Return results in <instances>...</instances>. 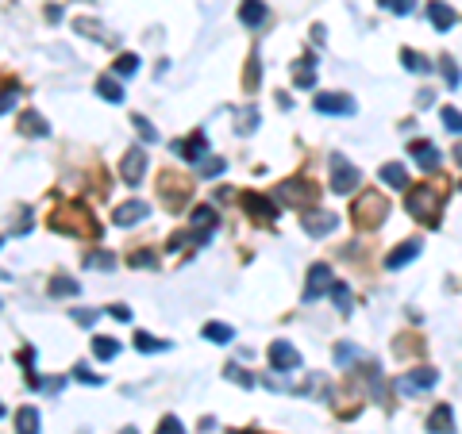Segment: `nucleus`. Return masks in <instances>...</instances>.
Wrapping results in <instances>:
<instances>
[{
	"mask_svg": "<svg viewBox=\"0 0 462 434\" xmlns=\"http://www.w3.org/2000/svg\"><path fill=\"white\" fill-rule=\"evenodd\" d=\"M20 131H23V135H31V138H39V135H47V123H43L39 112H23V116H20Z\"/></svg>",
	"mask_w": 462,
	"mask_h": 434,
	"instance_id": "nucleus-22",
	"label": "nucleus"
},
{
	"mask_svg": "<svg viewBox=\"0 0 462 434\" xmlns=\"http://www.w3.org/2000/svg\"><path fill=\"white\" fill-rule=\"evenodd\" d=\"M0 246H4V234H0Z\"/></svg>",
	"mask_w": 462,
	"mask_h": 434,
	"instance_id": "nucleus-52",
	"label": "nucleus"
},
{
	"mask_svg": "<svg viewBox=\"0 0 462 434\" xmlns=\"http://www.w3.org/2000/svg\"><path fill=\"white\" fill-rule=\"evenodd\" d=\"M131 265H135V269H154L158 265V254L154 250H131Z\"/></svg>",
	"mask_w": 462,
	"mask_h": 434,
	"instance_id": "nucleus-33",
	"label": "nucleus"
},
{
	"mask_svg": "<svg viewBox=\"0 0 462 434\" xmlns=\"http://www.w3.org/2000/svg\"><path fill=\"white\" fill-rule=\"evenodd\" d=\"M193 227L212 231V227H216V212H212V208H193Z\"/></svg>",
	"mask_w": 462,
	"mask_h": 434,
	"instance_id": "nucleus-34",
	"label": "nucleus"
},
{
	"mask_svg": "<svg viewBox=\"0 0 462 434\" xmlns=\"http://www.w3.org/2000/svg\"><path fill=\"white\" fill-rule=\"evenodd\" d=\"M389 215V200H385L378 189H366V193H358V200H354L351 208V219L354 227H362V231H370V227H378V223Z\"/></svg>",
	"mask_w": 462,
	"mask_h": 434,
	"instance_id": "nucleus-1",
	"label": "nucleus"
},
{
	"mask_svg": "<svg viewBox=\"0 0 462 434\" xmlns=\"http://www.w3.org/2000/svg\"><path fill=\"white\" fill-rule=\"evenodd\" d=\"M327 165H332V193L347 196V193H354V189L362 184V173H358L343 154H332V162H327Z\"/></svg>",
	"mask_w": 462,
	"mask_h": 434,
	"instance_id": "nucleus-3",
	"label": "nucleus"
},
{
	"mask_svg": "<svg viewBox=\"0 0 462 434\" xmlns=\"http://www.w3.org/2000/svg\"><path fill=\"white\" fill-rule=\"evenodd\" d=\"M312 66H316L312 58H301V62H297V73H293V85H297V88H312V85H316Z\"/></svg>",
	"mask_w": 462,
	"mask_h": 434,
	"instance_id": "nucleus-23",
	"label": "nucleus"
},
{
	"mask_svg": "<svg viewBox=\"0 0 462 434\" xmlns=\"http://www.w3.org/2000/svg\"><path fill=\"white\" fill-rule=\"evenodd\" d=\"M205 338H208V342H216V346H224V342H231V338H235V330L227 327V323H208Z\"/></svg>",
	"mask_w": 462,
	"mask_h": 434,
	"instance_id": "nucleus-26",
	"label": "nucleus"
},
{
	"mask_svg": "<svg viewBox=\"0 0 462 434\" xmlns=\"http://www.w3.org/2000/svg\"><path fill=\"white\" fill-rule=\"evenodd\" d=\"M459 189H462V184H459Z\"/></svg>",
	"mask_w": 462,
	"mask_h": 434,
	"instance_id": "nucleus-54",
	"label": "nucleus"
},
{
	"mask_svg": "<svg viewBox=\"0 0 462 434\" xmlns=\"http://www.w3.org/2000/svg\"><path fill=\"white\" fill-rule=\"evenodd\" d=\"M185 196H189V184L181 181V177L162 173V200H166L170 208H181V204H185Z\"/></svg>",
	"mask_w": 462,
	"mask_h": 434,
	"instance_id": "nucleus-14",
	"label": "nucleus"
},
{
	"mask_svg": "<svg viewBox=\"0 0 462 434\" xmlns=\"http://www.w3.org/2000/svg\"><path fill=\"white\" fill-rule=\"evenodd\" d=\"M47 20H50V23L62 20V8H58V4H50V8H47Z\"/></svg>",
	"mask_w": 462,
	"mask_h": 434,
	"instance_id": "nucleus-48",
	"label": "nucleus"
},
{
	"mask_svg": "<svg viewBox=\"0 0 462 434\" xmlns=\"http://www.w3.org/2000/svg\"><path fill=\"white\" fill-rule=\"evenodd\" d=\"M301 227H305L312 239H324V234H332L335 227H339V215H332V212H308V215H301Z\"/></svg>",
	"mask_w": 462,
	"mask_h": 434,
	"instance_id": "nucleus-9",
	"label": "nucleus"
},
{
	"mask_svg": "<svg viewBox=\"0 0 462 434\" xmlns=\"http://www.w3.org/2000/svg\"><path fill=\"white\" fill-rule=\"evenodd\" d=\"M413 158H416V165H420V169H428V173H432V169H439V150H435L428 138L413 143Z\"/></svg>",
	"mask_w": 462,
	"mask_h": 434,
	"instance_id": "nucleus-18",
	"label": "nucleus"
},
{
	"mask_svg": "<svg viewBox=\"0 0 462 434\" xmlns=\"http://www.w3.org/2000/svg\"><path fill=\"white\" fill-rule=\"evenodd\" d=\"M243 208L255 215V219H262V223H274L277 219V208L266 200V196H258V193H243Z\"/></svg>",
	"mask_w": 462,
	"mask_h": 434,
	"instance_id": "nucleus-13",
	"label": "nucleus"
},
{
	"mask_svg": "<svg viewBox=\"0 0 462 434\" xmlns=\"http://www.w3.org/2000/svg\"><path fill=\"white\" fill-rule=\"evenodd\" d=\"M312 108L320 112V116H351L354 100L347 97V93H320V97L312 100Z\"/></svg>",
	"mask_w": 462,
	"mask_h": 434,
	"instance_id": "nucleus-7",
	"label": "nucleus"
},
{
	"mask_svg": "<svg viewBox=\"0 0 462 434\" xmlns=\"http://www.w3.org/2000/svg\"><path fill=\"white\" fill-rule=\"evenodd\" d=\"M85 265H93V269H116V258L104 254V250H97V254H89L85 258Z\"/></svg>",
	"mask_w": 462,
	"mask_h": 434,
	"instance_id": "nucleus-37",
	"label": "nucleus"
},
{
	"mask_svg": "<svg viewBox=\"0 0 462 434\" xmlns=\"http://www.w3.org/2000/svg\"><path fill=\"white\" fill-rule=\"evenodd\" d=\"M0 277H4V273H0Z\"/></svg>",
	"mask_w": 462,
	"mask_h": 434,
	"instance_id": "nucleus-53",
	"label": "nucleus"
},
{
	"mask_svg": "<svg viewBox=\"0 0 462 434\" xmlns=\"http://www.w3.org/2000/svg\"><path fill=\"white\" fill-rule=\"evenodd\" d=\"M108 311H112V315L119 319V323H128V319H131V308H128V304H112Z\"/></svg>",
	"mask_w": 462,
	"mask_h": 434,
	"instance_id": "nucleus-47",
	"label": "nucleus"
},
{
	"mask_svg": "<svg viewBox=\"0 0 462 434\" xmlns=\"http://www.w3.org/2000/svg\"><path fill=\"white\" fill-rule=\"evenodd\" d=\"M100 319V308H89V311H73V323H81V327H93Z\"/></svg>",
	"mask_w": 462,
	"mask_h": 434,
	"instance_id": "nucleus-42",
	"label": "nucleus"
},
{
	"mask_svg": "<svg viewBox=\"0 0 462 434\" xmlns=\"http://www.w3.org/2000/svg\"><path fill=\"white\" fill-rule=\"evenodd\" d=\"M332 289V265H324V261H316L312 269H308V289H305V300H316L320 292Z\"/></svg>",
	"mask_w": 462,
	"mask_h": 434,
	"instance_id": "nucleus-12",
	"label": "nucleus"
},
{
	"mask_svg": "<svg viewBox=\"0 0 462 434\" xmlns=\"http://www.w3.org/2000/svg\"><path fill=\"white\" fill-rule=\"evenodd\" d=\"M135 69H139L135 54H119V58H116V73H124V77H128V73H135Z\"/></svg>",
	"mask_w": 462,
	"mask_h": 434,
	"instance_id": "nucleus-40",
	"label": "nucleus"
},
{
	"mask_svg": "<svg viewBox=\"0 0 462 434\" xmlns=\"http://www.w3.org/2000/svg\"><path fill=\"white\" fill-rule=\"evenodd\" d=\"M220 173H224V158H208L200 165V177H220Z\"/></svg>",
	"mask_w": 462,
	"mask_h": 434,
	"instance_id": "nucleus-41",
	"label": "nucleus"
},
{
	"mask_svg": "<svg viewBox=\"0 0 462 434\" xmlns=\"http://www.w3.org/2000/svg\"><path fill=\"white\" fill-rule=\"evenodd\" d=\"M143 173H147V154L135 146V150H128V158H124V165H119V177H124V184H139Z\"/></svg>",
	"mask_w": 462,
	"mask_h": 434,
	"instance_id": "nucleus-10",
	"label": "nucleus"
},
{
	"mask_svg": "<svg viewBox=\"0 0 462 434\" xmlns=\"http://www.w3.org/2000/svg\"><path fill=\"white\" fill-rule=\"evenodd\" d=\"M439 119H443V127H447L451 135H462V112L459 108H439Z\"/></svg>",
	"mask_w": 462,
	"mask_h": 434,
	"instance_id": "nucleus-31",
	"label": "nucleus"
},
{
	"mask_svg": "<svg viewBox=\"0 0 462 434\" xmlns=\"http://www.w3.org/2000/svg\"><path fill=\"white\" fill-rule=\"evenodd\" d=\"M158 434H185V431H181V419H174V415H166V419L158 423Z\"/></svg>",
	"mask_w": 462,
	"mask_h": 434,
	"instance_id": "nucleus-43",
	"label": "nucleus"
},
{
	"mask_svg": "<svg viewBox=\"0 0 462 434\" xmlns=\"http://www.w3.org/2000/svg\"><path fill=\"white\" fill-rule=\"evenodd\" d=\"M327 292H332L335 308H339V311H343V315H347V311H351V289H347L343 280H332V289H327Z\"/></svg>",
	"mask_w": 462,
	"mask_h": 434,
	"instance_id": "nucleus-30",
	"label": "nucleus"
},
{
	"mask_svg": "<svg viewBox=\"0 0 462 434\" xmlns=\"http://www.w3.org/2000/svg\"><path fill=\"white\" fill-rule=\"evenodd\" d=\"M428 20H432L435 31H447V27H454V8L447 0H432L428 4Z\"/></svg>",
	"mask_w": 462,
	"mask_h": 434,
	"instance_id": "nucleus-17",
	"label": "nucleus"
},
{
	"mask_svg": "<svg viewBox=\"0 0 462 434\" xmlns=\"http://www.w3.org/2000/svg\"><path fill=\"white\" fill-rule=\"evenodd\" d=\"M16 434H39V411L35 407H20L16 411Z\"/></svg>",
	"mask_w": 462,
	"mask_h": 434,
	"instance_id": "nucleus-21",
	"label": "nucleus"
},
{
	"mask_svg": "<svg viewBox=\"0 0 462 434\" xmlns=\"http://www.w3.org/2000/svg\"><path fill=\"white\" fill-rule=\"evenodd\" d=\"M266 4L262 0H243V8H239V23H246V27H262L266 23Z\"/></svg>",
	"mask_w": 462,
	"mask_h": 434,
	"instance_id": "nucleus-20",
	"label": "nucleus"
},
{
	"mask_svg": "<svg viewBox=\"0 0 462 434\" xmlns=\"http://www.w3.org/2000/svg\"><path fill=\"white\" fill-rule=\"evenodd\" d=\"M439 208H443V193L435 184H420L416 193H408V212H413V219L428 223V227H439Z\"/></svg>",
	"mask_w": 462,
	"mask_h": 434,
	"instance_id": "nucleus-2",
	"label": "nucleus"
},
{
	"mask_svg": "<svg viewBox=\"0 0 462 434\" xmlns=\"http://www.w3.org/2000/svg\"><path fill=\"white\" fill-rule=\"evenodd\" d=\"M439 73H443V81H447V85H451V88H459L462 73H459V66H454L451 58H443V62H439Z\"/></svg>",
	"mask_w": 462,
	"mask_h": 434,
	"instance_id": "nucleus-36",
	"label": "nucleus"
},
{
	"mask_svg": "<svg viewBox=\"0 0 462 434\" xmlns=\"http://www.w3.org/2000/svg\"><path fill=\"white\" fill-rule=\"evenodd\" d=\"M119 434H139V431H135V426H124V431H119Z\"/></svg>",
	"mask_w": 462,
	"mask_h": 434,
	"instance_id": "nucleus-50",
	"label": "nucleus"
},
{
	"mask_svg": "<svg viewBox=\"0 0 462 434\" xmlns=\"http://www.w3.org/2000/svg\"><path fill=\"white\" fill-rule=\"evenodd\" d=\"M401 58H404V69H413V73H432V62L424 58V54H416V50L404 47V50H401Z\"/></svg>",
	"mask_w": 462,
	"mask_h": 434,
	"instance_id": "nucleus-25",
	"label": "nucleus"
},
{
	"mask_svg": "<svg viewBox=\"0 0 462 434\" xmlns=\"http://www.w3.org/2000/svg\"><path fill=\"white\" fill-rule=\"evenodd\" d=\"M454 162H459V165H462V143H459V146H454Z\"/></svg>",
	"mask_w": 462,
	"mask_h": 434,
	"instance_id": "nucleus-49",
	"label": "nucleus"
},
{
	"mask_svg": "<svg viewBox=\"0 0 462 434\" xmlns=\"http://www.w3.org/2000/svg\"><path fill=\"white\" fill-rule=\"evenodd\" d=\"M435 381H439V369H413V373H404L401 381H397V388H401V396H416V392H428V388H435Z\"/></svg>",
	"mask_w": 462,
	"mask_h": 434,
	"instance_id": "nucleus-6",
	"label": "nucleus"
},
{
	"mask_svg": "<svg viewBox=\"0 0 462 434\" xmlns=\"http://www.w3.org/2000/svg\"><path fill=\"white\" fill-rule=\"evenodd\" d=\"M378 177H382V184H389V189H408V169H404L401 162H385L382 169H378Z\"/></svg>",
	"mask_w": 462,
	"mask_h": 434,
	"instance_id": "nucleus-19",
	"label": "nucleus"
},
{
	"mask_svg": "<svg viewBox=\"0 0 462 434\" xmlns=\"http://www.w3.org/2000/svg\"><path fill=\"white\" fill-rule=\"evenodd\" d=\"M174 154H181L185 162H205V154H208V138H205V131H193L185 143H174Z\"/></svg>",
	"mask_w": 462,
	"mask_h": 434,
	"instance_id": "nucleus-11",
	"label": "nucleus"
},
{
	"mask_svg": "<svg viewBox=\"0 0 462 434\" xmlns=\"http://www.w3.org/2000/svg\"><path fill=\"white\" fill-rule=\"evenodd\" d=\"M147 215H150L147 200H128V204H119V208H116L112 223H116V227H135V223H143Z\"/></svg>",
	"mask_w": 462,
	"mask_h": 434,
	"instance_id": "nucleus-8",
	"label": "nucleus"
},
{
	"mask_svg": "<svg viewBox=\"0 0 462 434\" xmlns=\"http://www.w3.org/2000/svg\"><path fill=\"white\" fill-rule=\"evenodd\" d=\"M135 350H143V354H162V350H170V342H162V338L143 335V330H139V335H135Z\"/></svg>",
	"mask_w": 462,
	"mask_h": 434,
	"instance_id": "nucleus-27",
	"label": "nucleus"
},
{
	"mask_svg": "<svg viewBox=\"0 0 462 434\" xmlns=\"http://www.w3.org/2000/svg\"><path fill=\"white\" fill-rule=\"evenodd\" d=\"M255 123H258V112H255V108H246V112H243V123H239V131H255Z\"/></svg>",
	"mask_w": 462,
	"mask_h": 434,
	"instance_id": "nucleus-46",
	"label": "nucleus"
},
{
	"mask_svg": "<svg viewBox=\"0 0 462 434\" xmlns=\"http://www.w3.org/2000/svg\"><path fill=\"white\" fill-rule=\"evenodd\" d=\"M131 123H135V131H139V135H143V143H158V131H154V127H150V123H147V119H143V116H135V119H131Z\"/></svg>",
	"mask_w": 462,
	"mask_h": 434,
	"instance_id": "nucleus-38",
	"label": "nucleus"
},
{
	"mask_svg": "<svg viewBox=\"0 0 462 434\" xmlns=\"http://www.w3.org/2000/svg\"><path fill=\"white\" fill-rule=\"evenodd\" d=\"M73 376H78V381H85V385H104V376L89 373V365H78V369H73Z\"/></svg>",
	"mask_w": 462,
	"mask_h": 434,
	"instance_id": "nucleus-44",
	"label": "nucleus"
},
{
	"mask_svg": "<svg viewBox=\"0 0 462 434\" xmlns=\"http://www.w3.org/2000/svg\"><path fill=\"white\" fill-rule=\"evenodd\" d=\"M351 357H354V346H351V342H339V346H335V361H339V365H347Z\"/></svg>",
	"mask_w": 462,
	"mask_h": 434,
	"instance_id": "nucleus-45",
	"label": "nucleus"
},
{
	"mask_svg": "<svg viewBox=\"0 0 462 434\" xmlns=\"http://www.w3.org/2000/svg\"><path fill=\"white\" fill-rule=\"evenodd\" d=\"M266 357H270V369H274V373H293V369H301V354H297L293 342H286V338L270 342Z\"/></svg>",
	"mask_w": 462,
	"mask_h": 434,
	"instance_id": "nucleus-4",
	"label": "nucleus"
},
{
	"mask_svg": "<svg viewBox=\"0 0 462 434\" xmlns=\"http://www.w3.org/2000/svg\"><path fill=\"white\" fill-rule=\"evenodd\" d=\"M16 100H20V88H16V85L0 88V112H8V108H16Z\"/></svg>",
	"mask_w": 462,
	"mask_h": 434,
	"instance_id": "nucleus-39",
	"label": "nucleus"
},
{
	"mask_svg": "<svg viewBox=\"0 0 462 434\" xmlns=\"http://www.w3.org/2000/svg\"><path fill=\"white\" fill-rule=\"evenodd\" d=\"M382 8H389V12H397V16H413L416 12V0H378Z\"/></svg>",
	"mask_w": 462,
	"mask_h": 434,
	"instance_id": "nucleus-35",
	"label": "nucleus"
},
{
	"mask_svg": "<svg viewBox=\"0 0 462 434\" xmlns=\"http://www.w3.org/2000/svg\"><path fill=\"white\" fill-rule=\"evenodd\" d=\"M428 431H432V434H454V411H451V404H435V411L428 415Z\"/></svg>",
	"mask_w": 462,
	"mask_h": 434,
	"instance_id": "nucleus-16",
	"label": "nucleus"
},
{
	"mask_svg": "<svg viewBox=\"0 0 462 434\" xmlns=\"http://www.w3.org/2000/svg\"><path fill=\"white\" fill-rule=\"evenodd\" d=\"M81 292V285L73 277H54L50 280V296H78Z\"/></svg>",
	"mask_w": 462,
	"mask_h": 434,
	"instance_id": "nucleus-29",
	"label": "nucleus"
},
{
	"mask_svg": "<svg viewBox=\"0 0 462 434\" xmlns=\"http://www.w3.org/2000/svg\"><path fill=\"white\" fill-rule=\"evenodd\" d=\"M413 258H420V242H416V239H408V242H401L397 250H389V254H385V269H401V265H408Z\"/></svg>",
	"mask_w": 462,
	"mask_h": 434,
	"instance_id": "nucleus-15",
	"label": "nucleus"
},
{
	"mask_svg": "<svg viewBox=\"0 0 462 434\" xmlns=\"http://www.w3.org/2000/svg\"><path fill=\"white\" fill-rule=\"evenodd\" d=\"M224 376H227V381H235V385H243V388H255V385H258V381H255L251 373H246L243 365H227V369H224Z\"/></svg>",
	"mask_w": 462,
	"mask_h": 434,
	"instance_id": "nucleus-32",
	"label": "nucleus"
},
{
	"mask_svg": "<svg viewBox=\"0 0 462 434\" xmlns=\"http://www.w3.org/2000/svg\"><path fill=\"white\" fill-rule=\"evenodd\" d=\"M0 419H4V404H0Z\"/></svg>",
	"mask_w": 462,
	"mask_h": 434,
	"instance_id": "nucleus-51",
	"label": "nucleus"
},
{
	"mask_svg": "<svg viewBox=\"0 0 462 434\" xmlns=\"http://www.w3.org/2000/svg\"><path fill=\"white\" fill-rule=\"evenodd\" d=\"M277 196L289 200V204H297V208H312L316 196H320V184H312V181H286L281 189H277Z\"/></svg>",
	"mask_w": 462,
	"mask_h": 434,
	"instance_id": "nucleus-5",
	"label": "nucleus"
},
{
	"mask_svg": "<svg viewBox=\"0 0 462 434\" xmlns=\"http://www.w3.org/2000/svg\"><path fill=\"white\" fill-rule=\"evenodd\" d=\"M93 354H97L100 361H112V357L119 354V342H116V338H104V335H97V338H93Z\"/></svg>",
	"mask_w": 462,
	"mask_h": 434,
	"instance_id": "nucleus-24",
	"label": "nucleus"
},
{
	"mask_svg": "<svg viewBox=\"0 0 462 434\" xmlns=\"http://www.w3.org/2000/svg\"><path fill=\"white\" fill-rule=\"evenodd\" d=\"M97 93L108 100V104H119V100H124V88H119V81H112V77H100L97 81Z\"/></svg>",
	"mask_w": 462,
	"mask_h": 434,
	"instance_id": "nucleus-28",
	"label": "nucleus"
}]
</instances>
